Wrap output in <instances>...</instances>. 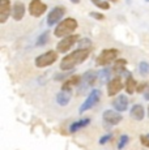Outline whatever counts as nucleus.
<instances>
[{
	"label": "nucleus",
	"instance_id": "nucleus-1",
	"mask_svg": "<svg viewBox=\"0 0 149 150\" xmlns=\"http://www.w3.org/2000/svg\"><path fill=\"white\" fill-rule=\"evenodd\" d=\"M89 54H90V48H79V50H74L73 52L68 54L67 56H64L62 59V62H60V69L62 71H71L72 68L81 64L84 60H87Z\"/></svg>",
	"mask_w": 149,
	"mask_h": 150
},
{
	"label": "nucleus",
	"instance_id": "nucleus-2",
	"mask_svg": "<svg viewBox=\"0 0 149 150\" xmlns=\"http://www.w3.org/2000/svg\"><path fill=\"white\" fill-rule=\"evenodd\" d=\"M77 26H79V24H77L76 20L72 18V17H68V18L63 20L62 22L58 24V26L54 30V35L58 37V38H64V37L72 35Z\"/></svg>",
	"mask_w": 149,
	"mask_h": 150
},
{
	"label": "nucleus",
	"instance_id": "nucleus-3",
	"mask_svg": "<svg viewBox=\"0 0 149 150\" xmlns=\"http://www.w3.org/2000/svg\"><path fill=\"white\" fill-rule=\"evenodd\" d=\"M97 80H98V73H97V72H94V71L85 72L81 77V81H80V83H79V89H77L79 94H82L87 89L92 88V86L96 83Z\"/></svg>",
	"mask_w": 149,
	"mask_h": 150
},
{
	"label": "nucleus",
	"instance_id": "nucleus-4",
	"mask_svg": "<svg viewBox=\"0 0 149 150\" xmlns=\"http://www.w3.org/2000/svg\"><path fill=\"white\" fill-rule=\"evenodd\" d=\"M58 60V52L56 51H47V52L39 55L35 57V67L38 68H46L53 65Z\"/></svg>",
	"mask_w": 149,
	"mask_h": 150
},
{
	"label": "nucleus",
	"instance_id": "nucleus-5",
	"mask_svg": "<svg viewBox=\"0 0 149 150\" xmlns=\"http://www.w3.org/2000/svg\"><path fill=\"white\" fill-rule=\"evenodd\" d=\"M119 51L116 48H106L101 54L97 56V65H107L110 64L113 60H116V56H118Z\"/></svg>",
	"mask_w": 149,
	"mask_h": 150
},
{
	"label": "nucleus",
	"instance_id": "nucleus-6",
	"mask_svg": "<svg viewBox=\"0 0 149 150\" xmlns=\"http://www.w3.org/2000/svg\"><path fill=\"white\" fill-rule=\"evenodd\" d=\"M99 97H101V91L97 90V89H93V90L89 93V96L87 97V99L84 100V103L80 106V108H79L80 114H84L85 111H88V110H90L92 107H94V105L99 100Z\"/></svg>",
	"mask_w": 149,
	"mask_h": 150
},
{
	"label": "nucleus",
	"instance_id": "nucleus-7",
	"mask_svg": "<svg viewBox=\"0 0 149 150\" xmlns=\"http://www.w3.org/2000/svg\"><path fill=\"white\" fill-rule=\"evenodd\" d=\"M79 39H80V35H77V34H72V35L64 37L62 41L58 42L56 50H58V52H67V51H70L71 48L73 47L74 43H77Z\"/></svg>",
	"mask_w": 149,
	"mask_h": 150
},
{
	"label": "nucleus",
	"instance_id": "nucleus-8",
	"mask_svg": "<svg viewBox=\"0 0 149 150\" xmlns=\"http://www.w3.org/2000/svg\"><path fill=\"white\" fill-rule=\"evenodd\" d=\"M102 119H104V124L106 127H113V125H116V124H119L122 122V115L115 111H113V110H106L104 111V114H102Z\"/></svg>",
	"mask_w": 149,
	"mask_h": 150
},
{
	"label": "nucleus",
	"instance_id": "nucleus-9",
	"mask_svg": "<svg viewBox=\"0 0 149 150\" xmlns=\"http://www.w3.org/2000/svg\"><path fill=\"white\" fill-rule=\"evenodd\" d=\"M64 14H65V8L62 7V5H58V7L53 8V11H51L47 16V25L48 26H54V25L58 24L60 20L63 18Z\"/></svg>",
	"mask_w": 149,
	"mask_h": 150
},
{
	"label": "nucleus",
	"instance_id": "nucleus-10",
	"mask_svg": "<svg viewBox=\"0 0 149 150\" xmlns=\"http://www.w3.org/2000/svg\"><path fill=\"white\" fill-rule=\"evenodd\" d=\"M46 11H47V5L42 3L41 0H31L29 4V13L33 17H41Z\"/></svg>",
	"mask_w": 149,
	"mask_h": 150
},
{
	"label": "nucleus",
	"instance_id": "nucleus-11",
	"mask_svg": "<svg viewBox=\"0 0 149 150\" xmlns=\"http://www.w3.org/2000/svg\"><path fill=\"white\" fill-rule=\"evenodd\" d=\"M122 89H123V80L120 76L114 77L107 82V94L110 97H114L115 94H118Z\"/></svg>",
	"mask_w": 149,
	"mask_h": 150
},
{
	"label": "nucleus",
	"instance_id": "nucleus-12",
	"mask_svg": "<svg viewBox=\"0 0 149 150\" xmlns=\"http://www.w3.org/2000/svg\"><path fill=\"white\" fill-rule=\"evenodd\" d=\"M113 107L115 111H119V112H123L126 111L128 107V98L127 96H124V94H120V96H118L115 98V99L113 100Z\"/></svg>",
	"mask_w": 149,
	"mask_h": 150
},
{
	"label": "nucleus",
	"instance_id": "nucleus-13",
	"mask_svg": "<svg viewBox=\"0 0 149 150\" xmlns=\"http://www.w3.org/2000/svg\"><path fill=\"white\" fill-rule=\"evenodd\" d=\"M11 16V1L9 0H0V22L4 24Z\"/></svg>",
	"mask_w": 149,
	"mask_h": 150
},
{
	"label": "nucleus",
	"instance_id": "nucleus-14",
	"mask_svg": "<svg viewBox=\"0 0 149 150\" xmlns=\"http://www.w3.org/2000/svg\"><path fill=\"white\" fill-rule=\"evenodd\" d=\"M81 77L82 76H79V74H73V76L68 77L65 81H63V85H62V90H68L71 91L74 86H79L80 81H81Z\"/></svg>",
	"mask_w": 149,
	"mask_h": 150
},
{
	"label": "nucleus",
	"instance_id": "nucleus-15",
	"mask_svg": "<svg viewBox=\"0 0 149 150\" xmlns=\"http://www.w3.org/2000/svg\"><path fill=\"white\" fill-rule=\"evenodd\" d=\"M25 16V5L21 1H16L12 7V17L15 21H20Z\"/></svg>",
	"mask_w": 149,
	"mask_h": 150
},
{
	"label": "nucleus",
	"instance_id": "nucleus-16",
	"mask_svg": "<svg viewBox=\"0 0 149 150\" xmlns=\"http://www.w3.org/2000/svg\"><path fill=\"white\" fill-rule=\"evenodd\" d=\"M130 114H131V117H132L133 120L140 122V120H143L145 116V110L141 105H133L132 108H131V111H130Z\"/></svg>",
	"mask_w": 149,
	"mask_h": 150
},
{
	"label": "nucleus",
	"instance_id": "nucleus-17",
	"mask_svg": "<svg viewBox=\"0 0 149 150\" xmlns=\"http://www.w3.org/2000/svg\"><path fill=\"white\" fill-rule=\"evenodd\" d=\"M71 98H72V93L68 90H62L58 93V96H56V103H58L59 106H67L68 103H70Z\"/></svg>",
	"mask_w": 149,
	"mask_h": 150
},
{
	"label": "nucleus",
	"instance_id": "nucleus-18",
	"mask_svg": "<svg viewBox=\"0 0 149 150\" xmlns=\"http://www.w3.org/2000/svg\"><path fill=\"white\" fill-rule=\"evenodd\" d=\"M90 123V119H81V120H79V122H74L72 123L70 125V132L71 133H74V132H77L79 129H81V128H84V127H87L88 124Z\"/></svg>",
	"mask_w": 149,
	"mask_h": 150
},
{
	"label": "nucleus",
	"instance_id": "nucleus-19",
	"mask_svg": "<svg viewBox=\"0 0 149 150\" xmlns=\"http://www.w3.org/2000/svg\"><path fill=\"white\" fill-rule=\"evenodd\" d=\"M136 89H137L136 81L133 80V77L131 74H128L127 80H126V91H127V94H133L136 91Z\"/></svg>",
	"mask_w": 149,
	"mask_h": 150
},
{
	"label": "nucleus",
	"instance_id": "nucleus-20",
	"mask_svg": "<svg viewBox=\"0 0 149 150\" xmlns=\"http://www.w3.org/2000/svg\"><path fill=\"white\" fill-rule=\"evenodd\" d=\"M126 65H127V60L126 59H116L115 63H114L113 71L116 72V73H123L126 71Z\"/></svg>",
	"mask_w": 149,
	"mask_h": 150
},
{
	"label": "nucleus",
	"instance_id": "nucleus-21",
	"mask_svg": "<svg viewBox=\"0 0 149 150\" xmlns=\"http://www.w3.org/2000/svg\"><path fill=\"white\" fill-rule=\"evenodd\" d=\"M92 3H93L94 5H96L97 8H99V9H110V4H109L107 0H90Z\"/></svg>",
	"mask_w": 149,
	"mask_h": 150
},
{
	"label": "nucleus",
	"instance_id": "nucleus-22",
	"mask_svg": "<svg viewBox=\"0 0 149 150\" xmlns=\"http://www.w3.org/2000/svg\"><path fill=\"white\" fill-rule=\"evenodd\" d=\"M110 73H111V71H110L109 68L102 69V71L98 73V80H99L101 82H106V81H109V79H110Z\"/></svg>",
	"mask_w": 149,
	"mask_h": 150
},
{
	"label": "nucleus",
	"instance_id": "nucleus-23",
	"mask_svg": "<svg viewBox=\"0 0 149 150\" xmlns=\"http://www.w3.org/2000/svg\"><path fill=\"white\" fill-rule=\"evenodd\" d=\"M48 35H50V33H48V31H45V33H42L41 35L38 37V39H37L35 45L38 46V47H41V46H45L46 43L48 42Z\"/></svg>",
	"mask_w": 149,
	"mask_h": 150
},
{
	"label": "nucleus",
	"instance_id": "nucleus-24",
	"mask_svg": "<svg viewBox=\"0 0 149 150\" xmlns=\"http://www.w3.org/2000/svg\"><path fill=\"white\" fill-rule=\"evenodd\" d=\"M139 71H140V73H141L143 76H147V74H149V63L141 62L139 64Z\"/></svg>",
	"mask_w": 149,
	"mask_h": 150
},
{
	"label": "nucleus",
	"instance_id": "nucleus-25",
	"mask_svg": "<svg viewBox=\"0 0 149 150\" xmlns=\"http://www.w3.org/2000/svg\"><path fill=\"white\" fill-rule=\"evenodd\" d=\"M128 141H130V137H128L127 134H123V136H120L119 142H118V149H123L128 144Z\"/></svg>",
	"mask_w": 149,
	"mask_h": 150
},
{
	"label": "nucleus",
	"instance_id": "nucleus-26",
	"mask_svg": "<svg viewBox=\"0 0 149 150\" xmlns=\"http://www.w3.org/2000/svg\"><path fill=\"white\" fill-rule=\"evenodd\" d=\"M149 89V85L147 82H143V83H140V85H137V89H136V91L137 93H144V91H147Z\"/></svg>",
	"mask_w": 149,
	"mask_h": 150
},
{
	"label": "nucleus",
	"instance_id": "nucleus-27",
	"mask_svg": "<svg viewBox=\"0 0 149 150\" xmlns=\"http://www.w3.org/2000/svg\"><path fill=\"white\" fill-rule=\"evenodd\" d=\"M80 48H90V41L88 38H84L80 41Z\"/></svg>",
	"mask_w": 149,
	"mask_h": 150
},
{
	"label": "nucleus",
	"instance_id": "nucleus-28",
	"mask_svg": "<svg viewBox=\"0 0 149 150\" xmlns=\"http://www.w3.org/2000/svg\"><path fill=\"white\" fill-rule=\"evenodd\" d=\"M90 17H93V18H96V20H105V16L102 13H98V12H90Z\"/></svg>",
	"mask_w": 149,
	"mask_h": 150
},
{
	"label": "nucleus",
	"instance_id": "nucleus-29",
	"mask_svg": "<svg viewBox=\"0 0 149 150\" xmlns=\"http://www.w3.org/2000/svg\"><path fill=\"white\" fill-rule=\"evenodd\" d=\"M110 138H111V133H107L106 136H102L101 138H99V144H101V145H105V144L107 142Z\"/></svg>",
	"mask_w": 149,
	"mask_h": 150
},
{
	"label": "nucleus",
	"instance_id": "nucleus-30",
	"mask_svg": "<svg viewBox=\"0 0 149 150\" xmlns=\"http://www.w3.org/2000/svg\"><path fill=\"white\" fill-rule=\"evenodd\" d=\"M140 141H141V144L144 146L149 148V136H141V137H140Z\"/></svg>",
	"mask_w": 149,
	"mask_h": 150
},
{
	"label": "nucleus",
	"instance_id": "nucleus-31",
	"mask_svg": "<svg viewBox=\"0 0 149 150\" xmlns=\"http://www.w3.org/2000/svg\"><path fill=\"white\" fill-rule=\"evenodd\" d=\"M144 98H145V99H147V100H149V89H148V91H147V93L144 94Z\"/></svg>",
	"mask_w": 149,
	"mask_h": 150
},
{
	"label": "nucleus",
	"instance_id": "nucleus-32",
	"mask_svg": "<svg viewBox=\"0 0 149 150\" xmlns=\"http://www.w3.org/2000/svg\"><path fill=\"white\" fill-rule=\"evenodd\" d=\"M71 3H73V4H79L80 0H71Z\"/></svg>",
	"mask_w": 149,
	"mask_h": 150
},
{
	"label": "nucleus",
	"instance_id": "nucleus-33",
	"mask_svg": "<svg viewBox=\"0 0 149 150\" xmlns=\"http://www.w3.org/2000/svg\"><path fill=\"white\" fill-rule=\"evenodd\" d=\"M107 1H113V3H116L118 0H107Z\"/></svg>",
	"mask_w": 149,
	"mask_h": 150
},
{
	"label": "nucleus",
	"instance_id": "nucleus-34",
	"mask_svg": "<svg viewBox=\"0 0 149 150\" xmlns=\"http://www.w3.org/2000/svg\"><path fill=\"white\" fill-rule=\"evenodd\" d=\"M148 116H149V107H148Z\"/></svg>",
	"mask_w": 149,
	"mask_h": 150
},
{
	"label": "nucleus",
	"instance_id": "nucleus-35",
	"mask_svg": "<svg viewBox=\"0 0 149 150\" xmlns=\"http://www.w3.org/2000/svg\"><path fill=\"white\" fill-rule=\"evenodd\" d=\"M145 1H149V0H145Z\"/></svg>",
	"mask_w": 149,
	"mask_h": 150
}]
</instances>
